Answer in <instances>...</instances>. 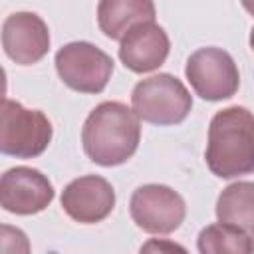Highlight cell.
Instances as JSON below:
<instances>
[{"instance_id":"6da1fadb","label":"cell","mask_w":254,"mask_h":254,"mask_svg":"<svg viewBox=\"0 0 254 254\" xmlns=\"http://www.w3.org/2000/svg\"><path fill=\"white\" fill-rule=\"evenodd\" d=\"M139 117L119 101L99 103L87 115L81 129L85 155L101 167H115L131 159L139 147Z\"/></svg>"},{"instance_id":"7a4b0ae2","label":"cell","mask_w":254,"mask_h":254,"mask_svg":"<svg viewBox=\"0 0 254 254\" xmlns=\"http://www.w3.org/2000/svg\"><path fill=\"white\" fill-rule=\"evenodd\" d=\"M204 157L220 179L254 173V115L240 105L218 111L210 119Z\"/></svg>"},{"instance_id":"3957f363","label":"cell","mask_w":254,"mask_h":254,"mask_svg":"<svg viewBox=\"0 0 254 254\" xmlns=\"http://www.w3.org/2000/svg\"><path fill=\"white\" fill-rule=\"evenodd\" d=\"M131 105L139 119L153 125H177L192 109V97L185 83L171 73L141 79L131 93Z\"/></svg>"},{"instance_id":"277c9868","label":"cell","mask_w":254,"mask_h":254,"mask_svg":"<svg viewBox=\"0 0 254 254\" xmlns=\"http://www.w3.org/2000/svg\"><path fill=\"white\" fill-rule=\"evenodd\" d=\"M52 141V123L38 109H26L22 103L2 101L0 151L16 159H34L42 155Z\"/></svg>"},{"instance_id":"5b68a950","label":"cell","mask_w":254,"mask_h":254,"mask_svg":"<svg viewBox=\"0 0 254 254\" xmlns=\"http://www.w3.org/2000/svg\"><path fill=\"white\" fill-rule=\"evenodd\" d=\"M62 81L79 93H101L113 73V60L89 42H69L56 52Z\"/></svg>"},{"instance_id":"8992f818","label":"cell","mask_w":254,"mask_h":254,"mask_svg":"<svg viewBox=\"0 0 254 254\" xmlns=\"http://www.w3.org/2000/svg\"><path fill=\"white\" fill-rule=\"evenodd\" d=\"M185 75L206 101L228 99L238 91L240 73L232 56L220 48H200L187 60Z\"/></svg>"},{"instance_id":"52a82bcc","label":"cell","mask_w":254,"mask_h":254,"mask_svg":"<svg viewBox=\"0 0 254 254\" xmlns=\"http://www.w3.org/2000/svg\"><path fill=\"white\" fill-rule=\"evenodd\" d=\"M133 222L149 234H169L177 230L185 216L187 206L183 196L165 185H143L129 200Z\"/></svg>"},{"instance_id":"ba28073f","label":"cell","mask_w":254,"mask_h":254,"mask_svg":"<svg viewBox=\"0 0 254 254\" xmlns=\"http://www.w3.org/2000/svg\"><path fill=\"white\" fill-rule=\"evenodd\" d=\"M54 200V187L46 175L32 167L8 169L0 179L2 208L12 214L42 212Z\"/></svg>"},{"instance_id":"9c48e42d","label":"cell","mask_w":254,"mask_h":254,"mask_svg":"<svg viewBox=\"0 0 254 254\" xmlns=\"http://www.w3.org/2000/svg\"><path fill=\"white\" fill-rule=\"evenodd\" d=\"M2 48L6 56L20 64H38L50 50L46 22L34 12H14L2 24Z\"/></svg>"},{"instance_id":"30bf717a","label":"cell","mask_w":254,"mask_h":254,"mask_svg":"<svg viewBox=\"0 0 254 254\" xmlns=\"http://www.w3.org/2000/svg\"><path fill=\"white\" fill-rule=\"evenodd\" d=\"M62 206L69 218L81 224H95L107 218L115 206V190L109 181L97 175L73 179L62 192Z\"/></svg>"},{"instance_id":"8fae6325","label":"cell","mask_w":254,"mask_h":254,"mask_svg":"<svg viewBox=\"0 0 254 254\" xmlns=\"http://www.w3.org/2000/svg\"><path fill=\"white\" fill-rule=\"evenodd\" d=\"M171 50L167 32L155 22L137 24L127 32L119 46V60L135 73H147L165 64Z\"/></svg>"},{"instance_id":"7c38bea8","label":"cell","mask_w":254,"mask_h":254,"mask_svg":"<svg viewBox=\"0 0 254 254\" xmlns=\"http://www.w3.org/2000/svg\"><path fill=\"white\" fill-rule=\"evenodd\" d=\"M155 22V4L149 0H103L97 4V24L111 40H123L131 28Z\"/></svg>"},{"instance_id":"4fadbf2b","label":"cell","mask_w":254,"mask_h":254,"mask_svg":"<svg viewBox=\"0 0 254 254\" xmlns=\"http://www.w3.org/2000/svg\"><path fill=\"white\" fill-rule=\"evenodd\" d=\"M216 218L242 230L254 228V183L238 181L228 185L216 200Z\"/></svg>"},{"instance_id":"5bb4252c","label":"cell","mask_w":254,"mask_h":254,"mask_svg":"<svg viewBox=\"0 0 254 254\" xmlns=\"http://www.w3.org/2000/svg\"><path fill=\"white\" fill-rule=\"evenodd\" d=\"M200 254H252L250 236L232 224H208L196 240Z\"/></svg>"},{"instance_id":"9a60e30c","label":"cell","mask_w":254,"mask_h":254,"mask_svg":"<svg viewBox=\"0 0 254 254\" xmlns=\"http://www.w3.org/2000/svg\"><path fill=\"white\" fill-rule=\"evenodd\" d=\"M0 242H2V254H30V240L16 226L2 224Z\"/></svg>"},{"instance_id":"2e32d148","label":"cell","mask_w":254,"mask_h":254,"mask_svg":"<svg viewBox=\"0 0 254 254\" xmlns=\"http://www.w3.org/2000/svg\"><path fill=\"white\" fill-rule=\"evenodd\" d=\"M139 254H189V252L179 242L167 238H151L141 246Z\"/></svg>"},{"instance_id":"e0dca14e","label":"cell","mask_w":254,"mask_h":254,"mask_svg":"<svg viewBox=\"0 0 254 254\" xmlns=\"http://www.w3.org/2000/svg\"><path fill=\"white\" fill-rule=\"evenodd\" d=\"M250 48H252V52H254V28L250 30Z\"/></svg>"},{"instance_id":"ac0fdd59","label":"cell","mask_w":254,"mask_h":254,"mask_svg":"<svg viewBox=\"0 0 254 254\" xmlns=\"http://www.w3.org/2000/svg\"><path fill=\"white\" fill-rule=\"evenodd\" d=\"M244 8H246V10H250V12L254 14V4H250V2H246V4H244Z\"/></svg>"},{"instance_id":"d6986e66","label":"cell","mask_w":254,"mask_h":254,"mask_svg":"<svg viewBox=\"0 0 254 254\" xmlns=\"http://www.w3.org/2000/svg\"><path fill=\"white\" fill-rule=\"evenodd\" d=\"M250 242H252V254H254V228H252V234H250Z\"/></svg>"}]
</instances>
